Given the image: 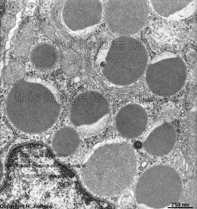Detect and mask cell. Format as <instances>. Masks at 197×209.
Masks as SVG:
<instances>
[{"mask_svg": "<svg viewBox=\"0 0 197 209\" xmlns=\"http://www.w3.org/2000/svg\"><path fill=\"white\" fill-rule=\"evenodd\" d=\"M148 119L145 110L140 106L130 104L123 106L118 112L115 119L116 129L122 137L136 138L145 131Z\"/></svg>", "mask_w": 197, "mask_h": 209, "instance_id": "cell-5", "label": "cell"}, {"mask_svg": "<svg viewBox=\"0 0 197 209\" xmlns=\"http://www.w3.org/2000/svg\"><path fill=\"white\" fill-rule=\"evenodd\" d=\"M156 12L165 19L181 20L188 18L196 11V0H151Z\"/></svg>", "mask_w": 197, "mask_h": 209, "instance_id": "cell-6", "label": "cell"}, {"mask_svg": "<svg viewBox=\"0 0 197 209\" xmlns=\"http://www.w3.org/2000/svg\"><path fill=\"white\" fill-rule=\"evenodd\" d=\"M134 145L135 148L137 149H139L142 148V143L140 141H137L135 142Z\"/></svg>", "mask_w": 197, "mask_h": 209, "instance_id": "cell-9", "label": "cell"}, {"mask_svg": "<svg viewBox=\"0 0 197 209\" xmlns=\"http://www.w3.org/2000/svg\"><path fill=\"white\" fill-rule=\"evenodd\" d=\"M81 39L80 40V49H82V40Z\"/></svg>", "mask_w": 197, "mask_h": 209, "instance_id": "cell-10", "label": "cell"}, {"mask_svg": "<svg viewBox=\"0 0 197 209\" xmlns=\"http://www.w3.org/2000/svg\"><path fill=\"white\" fill-rule=\"evenodd\" d=\"M176 101L178 100V91H176Z\"/></svg>", "mask_w": 197, "mask_h": 209, "instance_id": "cell-11", "label": "cell"}, {"mask_svg": "<svg viewBox=\"0 0 197 209\" xmlns=\"http://www.w3.org/2000/svg\"><path fill=\"white\" fill-rule=\"evenodd\" d=\"M80 89V88H78V89H77V90H76L73 93H75L77 90H78Z\"/></svg>", "mask_w": 197, "mask_h": 209, "instance_id": "cell-13", "label": "cell"}, {"mask_svg": "<svg viewBox=\"0 0 197 209\" xmlns=\"http://www.w3.org/2000/svg\"><path fill=\"white\" fill-rule=\"evenodd\" d=\"M129 194L127 193L122 195L118 201L119 204L121 206L127 205L129 202L130 200Z\"/></svg>", "mask_w": 197, "mask_h": 209, "instance_id": "cell-8", "label": "cell"}, {"mask_svg": "<svg viewBox=\"0 0 197 209\" xmlns=\"http://www.w3.org/2000/svg\"><path fill=\"white\" fill-rule=\"evenodd\" d=\"M154 95L153 94V101H154V100H155V97H154Z\"/></svg>", "mask_w": 197, "mask_h": 209, "instance_id": "cell-12", "label": "cell"}, {"mask_svg": "<svg viewBox=\"0 0 197 209\" xmlns=\"http://www.w3.org/2000/svg\"><path fill=\"white\" fill-rule=\"evenodd\" d=\"M149 11L147 0H109L105 6V18L111 30L127 36L142 29Z\"/></svg>", "mask_w": 197, "mask_h": 209, "instance_id": "cell-3", "label": "cell"}, {"mask_svg": "<svg viewBox=\"0 0 197 209\" xmlns=\"http://www.w3.org/2000/svg\"><path fill=\"white\" fill-rule=\"evenodd\" d=\"M137 159L127 142L111 141L97 148L87 164V186L100 196H117L125 191L135 174Z\"/></svg>", "mask_w": 197, "mask_h": 209, "instance_id": "cell-1", "label": "cell"}, {"mask_svg": "<svg viewBox=\"0 0 197 209\" xmlns=\"http://www.w3.org/2000/svg\"><path fill=\"white\" fill-rule=\"evenodd\" d=\"M65 5V19L68 28L78 31L99 23L102 14V4L99 0H68Z\"/></svg>", "mask_w": 197, "mask_h": 209, "instance_id": "cell-4", "label": "cell"}, {"mask_svg": "<svg viewBox=\"0 0 197 209\" xmlns=\"http://www.w3.org/2000/svg\"><path fill=\"white\" fill-rule=\"evenodd\" d=\"M24 66L16 61L10 62L3 71L5 82L9 84L15 85L22 80L25 75Z\"/></svg>", "mask_w": 197, "mask_h": 209, "instance_id": "cell-7", "label": "cell"}, {"mask_svg": "<svg viewBox=\"0 0 197 209\" xmlns=\"http://www.w3.org/2000/svg\"><path fill=\"white\" fill-rule=\"evenodd\" d=\"M106 58L107 67L113 73L114 84H129L130 74L143 73L146 69L148 55L143 45L128 36L119 37L110 44Z\"/></svg>", "mask_w": 197, "mask_h": 209, "instance_id": "cell-2", "label": "cell"}]
</instances>
